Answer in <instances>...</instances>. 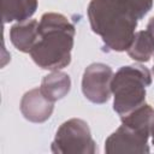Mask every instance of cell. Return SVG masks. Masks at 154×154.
<instances>
[{"label":"cell","mask_w":154,"mask_h":154,"mask_svg":"<svg viewBox=\"0 0 154 154\" xmlns=\"http://www.w3.org/2000/svg\"><path fill=\"white\" fill-rule=\"evenodd\" d=\"M154 0H90L87 13L93 32L105 48L125 52L132 42L138 20L153 7Z\"/></svg>","instance_id":"obj_1"},{"label":"cell","mask_w":154,"mask_h":154,"mask_svg":"<svg viewBox=\"0 0 154 154\" xmlns=\"http://www.w3.org/2000/svg\"><path fill=\"white\" fill-rule=\"evenodd\" d=\"M76 29L61 13H43L38 22V37L30 51L34 63L42 70H61L71 63Z\"/></svg>","instance_id":"obj_2"},{"label":"cell","mask_w":154,"mask_h":154,"mask_svg":"<svg viewBox=\"0 0 154 154\" xmlns=\"http://www.w3.org/2000/svg\"><path fill=\"white\" fill-rule=\"evenodd\" d=\"M152 84L150 71L141 65L122 66L112 78L113 109L120 116H125L146 103V88Z\"/></svg>","instance_id":"obj_3"},{"label":"cell","mask_w":154,"mask_h":154,"mask_svg":"<svg viewBox=\"0 0 154 154\" xmlns=\"http://www.w3.org/2000/svg\"><path fill=\"white\" fill-rule=\"evenodd\" d=\"M51 150L55 154H95L97 146L88 123L79 118H71L57 130Z\"/></svg>","instance_id":"obj_4"},{"label":"cell","mask_w":154,"mask_h":154,"mask_svg":"<svg viewBox=\"0 0 154 154\" xmlns=\"http://www.w3.org/2000/svg\"><path fill=\"white\" fill-rule=\"evenodd\" d=\"M113 70L103 63H93L85 67L82 76V93L93 103L102 105L111 97Z\"/></svg>","instance_id":"obj_5"},{"label":"cell","mask_w":154,"mask_h":154,"mask_svg":"<svg viewBox=\"0 0 154 154\" xmlns=\"http://www.w3.org/2000/svg\"><path fill=\"white\" fill-rule=\"evenodd\" d=\"M149 135L143 134L129 125L122 124L105 141V152L107 154L118 153H149Z\"/></svg>","instance_id":"obj_6"},{"label":"cell","mask_w":154,"mask_h":154,"mask_svg":"<svg viewBox=\"0 0 154 154\" xmlns=\"http://www.w3.org/2000/svg\"><path fill=\"white\" fill-rule=\"evenodd\" d=\"M19 107L26 120L31 123H45L54 111V102L51 101L40 88H34L22 96Z\"/></svg>","instance_id":"obj_7"},{"label":"cell","mask_w":154,"mask_h":154,"mask_svg":"<svg viewBox=\"0 0 154 154\" xmlns=\"http://www.w3.org/2000/svg\"><path fill=\"white\" fill-rule=\"evenodd\" d=\"M38 37V20L31 19L17 23L10 29L12 45L23 53H30Z\"/></svg>","instance_id":"obj_8"},{"label":"cell","mask_w":154,"mask_h":154,"mask_svg":"<svg viewBox=\"0 0 154 154\" xmlns=\"http://www.w3.org/2000/svg\"><path fill=\"white\" fill-rule=\"evenodd\" d=\"M37 5V0H1L4 24L29 20L36 12Z\"/></svg>","instance_id":"obj_9"},{"label":"cell","mask_w":154,"mask_h":154,"mask_svg":"<svg viewBox=\"0 0 154 154\" xmlns=\"http://www.w3.org/2000/svg\"><path fill=\"white\" fill-rule=\"evenodd\" d=\"M41 91L53 102L65 97L71 89V78L67 73L55 70L42 78Z\"/></svg>","instance_id":"obj_10"},{"label":"cell","mask_w":154,"mask_h":154,"mask_svg":"<svg viewBox=\"0 0 154 154\" xmlns=\"http://www.w3.org/2000/svg\"><path fill=\"white\" fill-rule=\"evenodd\" d=\"M120 119L122 124L129 125L150 136L154 129V108L148 103H143L130 113L120 117Z\"/></svg>","instance_id":"obj_11"},{"label":"cell","mask_w":154,"mask_h":154,"mask_svg":"<svg viewBox=\"0 0 154 154\" xmlns=\"http://www.w3.org/2000/svg\"><path fill=\"white\" fill-rule=\"evenodd\" d=\"M129 57L138 63H147L154 55V36L148 30L136 31L126 49Z\"/></svg>","instance_id":"obj_12"},{"label":"cell","mask_w":154,"mask_h":154,"mask_svg":"<svg viewBox=\"0 0 154 154\" xmlns=\"http://www.w3.org/2000/svg\"><path fill=\"white\" fill-rule=\"evenodd\" d=\"M147 30L154 36V17H152V18L149 19V22H148V24H147Z\"/></svg>","instance_id":"obj_13"},{"label":"cell","mask_w":154,"mask_h":154,"mask_svg":"<svg viewBox=\"0 0 154 154\" xmlns=\"http://www.w3.org/2000/svg\"><path fill=\"white\" fill-rule=\"evenodd\" d=\"M150 136H152V143L154 144V129H153V131H152V135H150Z\"/></svg>","instance_id":"obj_14"},{"label":"cell","mask_w":154,"mask_h":154,"mask_svg":"<svg viewBox=\"0 0 154 154\" xmlns=\"http://www.w3.org/2000/svg\"><path fill=\"white\" fill-rule=\"evenodd\" d=\"M153 73H154V65H153Z\"/></svg>","instance_id":"obj_15"}]
</instances>
